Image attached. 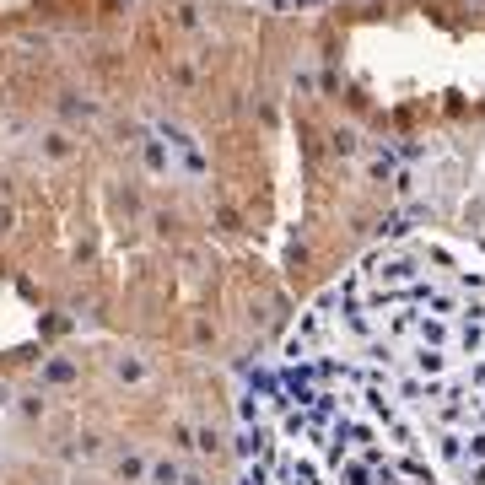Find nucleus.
Here are the masks:
<instances>
[{"instance_id":"nucleus-1","label":"nucleus","mask_w":485,"mask_h":485,"mask_svg":"<svg viewBox=\"0 0 485 485\" xmlns=\"http://www.w3.org/2000/svg\"><path fill=\"white\" fill-rule=\"evenodd\" d=\"M270 485H485V248L410 232L318 286L254 383Z\"/></svg>"}]
</instances>
